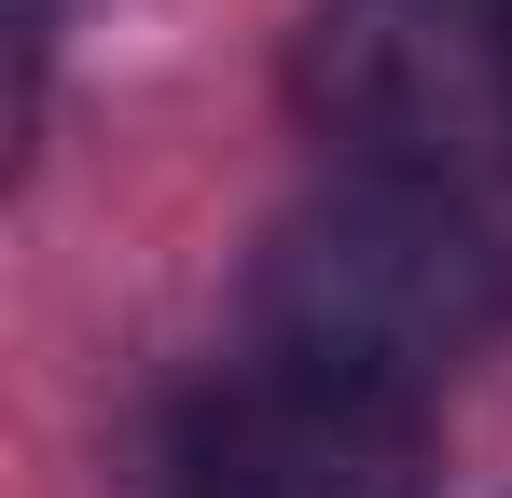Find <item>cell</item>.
Instances as JSON below:
<instances>
[{"label": "cell", "instance_id": "3", "mask_svg": "<svg viewBox=\"0 0 512 498\" xmlns=\"http://www.w3.org/2000/svg\"><path fill=\"white\" fill-rule=\"evenodd\" d=\"M153 485L167 498H429V415L402 388L263 360L167 415Z\"/></svg>", "mask_w": 512, "mask_h": 498}, {"label": "cell", "instance_id": "1", "mask_svg": "<svg viewBox=\"0 0 512 498\" xmlns=\"http://www.w3.org/2000/svg\"><path fill=\"white\" fill-rule=\"evenodd\" d=\"M499 319H512V277L485 249V222L443 180H388V166L305 194L250 263L263 360H305V374H346V388H402V402H429L457 360H485Z\"/></svg>", "mask_w": 512, "mask_h": 498}, {"label": "cell", "instance_id": "2", "mask_svg": "<svg viewBox=\"0 0 512 498\" xmlns=\"http://www.w3.org/2000/svg\"><path fill=\"white\" fill-rule=\"evenodd\" d=\"M305 111L388 180H471L512 153V28L471 0H346L305 28Z\"/></svg>", "mask_w": 512, "mask_h": 498}]
</instances>
